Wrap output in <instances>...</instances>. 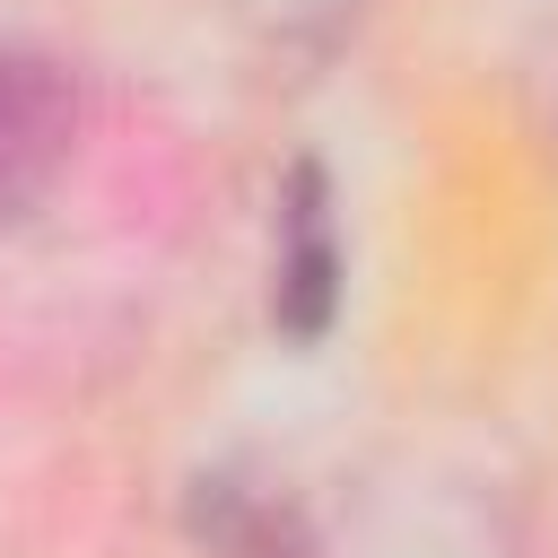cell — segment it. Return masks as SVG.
Returning <instances> with one entry per match:
<instances>
[{
  "mask_svg": "<svg viewBox=\"0 0 558 558\" xmlns=\"http://www.w3.org/2000/svg\"><path fill=\"white\" fill-rule=\"evenodd\" d=\"M279 253H270V323L288 340H323L340 314V227H331V183L314 157L279 174Z\"/></svg>",
  "mask_w": 558,
  "mask_h": 558,
  "instance_id": "cell-1",
  "label": "cell"
},
{
  "mask_svg": "<svg viewBox=\"0 0 558 558\" xmlns=\"http://www.w3.org/2000/svg\"><path fill=\"white\" fill-rule=\"evenodd\" d=\"M52 148H61V87L35 61L0 52V218L26 201V183L52 166Z\"/></svg>",
  "mask_w": 558,
  "mask_h": 558,
  "instance_id": "cell-2",
  "label": "cell"
}]
</instances>
